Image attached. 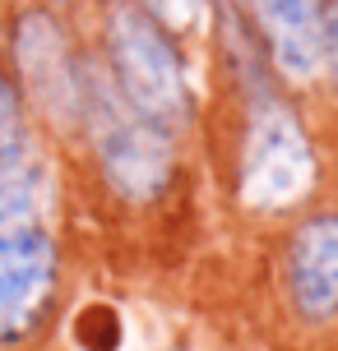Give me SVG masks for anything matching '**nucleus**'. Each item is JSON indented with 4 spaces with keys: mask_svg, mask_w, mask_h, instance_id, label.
Returning <instances> with one entry per match:
<instances>
[{
    "mask_svg": "<svg viewBox=\"0 0 338 351\" xmlns=\"http://www.w3.org/2000/svg\"><path fill=\"white\" fill-rule=\"evenodd\" d=\"M250 84V121L241 143V204L255 213H287L315 190V148L306 139L297 111L283 93L255 74Z\"/></svg>",
    "mask_w": 338,
    "mask_h": 351,
    "instance_id": "f03ea898",
    "label": "nucleus"
},
{
    "mask_svg": "<svg viewBox=\"0 0 338 351\" xmlns=\"http://www.w3.org/2000/svg\"><path fill=\"white\" fill-rule=\"evenodd\" d=\"M107 60L111 84L135 111L158 125H181L190 116V84L172 33L139 5H111L107 14Z\"/></svg>",
    "mask_w": 338,
    "mask_h": 351,
    "instance_id": "7ed1b4c3",
    "label": "nucleus"
},
{
    "mask_svg": "<svg viewBox=\"0 0 338 351\" xmlns=\"http://www.w3.org/2000/svg\"><path fill=\"white\" fill-rule=\"evenodd\" d=\"M42 167L33 158L19 88L0 74V217H37Z\"/></svg>",
    "mask_w": 338,
    "mask_h": 351,
    "instance_id": "6e6552de",
    "label": "nucleus"
},
{
    "mask_svg": "<svg viewBox=\"0 0 338 351\" xmlns=\"http://www.w3.org/2000/svg\"><path fill=\"white\" fill-rule=\"evenodd\" d=\"M10 51H14L19 79L33 106L56 130H74L79 125V56L70 47V33L60 28V19L47 10L19 14Z\"/></svg>",
    "mask_w": 338,
    "mask_h": 351,
    "instance_id": "39448f33",
    "label": "nucleus"
},
{
    "mask_svg": "<svg viewBox=\"0 0 338 351\" xmlns=\"http://www.w3.org/2000/svg\"><path fill=\"white\" fill-rule=\"evenodd\" d=\"M320 70L338 84V0H320Z\"/></svg>",
    "mask_w": 338,
    "mask_h": 351,
    "instance_id": "9d476101",
    "label": "nucleus"
},
{
    "mask_svg": "<svg viewBox=\"0 0 338 351\" xmlns=\"http://www.w3.org/2000/svg\"><path fill=\"white\" fill-rule=\"evenodd\" d=\"M144 14L158 19L167 33H199L204 28V14H209V0H144Z\"/></svg>",
    "mask_w": 338,
    "mask_h": 351,
    "instance_id": "1a4fd4ad",
    "label": "nucleus"
},
{
    "mask_svg": "<svg viewBox=\"0 0 338 351\" xmlns=\"http://www.w3.org/2000/svg\"><path fill=\"white\" fill-rule=\"evenodd\" d=\"M79 125L93 134L107 185L130 204H148L172 180V139L158 121L121 97L93 60H79Z\"/></svg>",
    "mask_w": 338,
    "mask_h": 351,
    "instance_id": "f257e3e1",
    "label": "nucleus"
},
{
    "mask_svg": "<svg viewBox=\"0 0 338 351\" xmlns=\"http://www.w3.org/2000/svg\"><path fill=\"white\" fill-rule=\"evenodd\" d=\"M287 291L311 324L338 315V213L306 217L287 245Z\"/></svg>",
    "mask_w": 338,
    "mask_h": 351,
    "instance_id": "423d86ee",
    "label": "nucleus"
},
{
    "mask_svg": "<svg viewBox=\"0 0 338 351\" xmlns=\"http://www.w3.org/2000/svg\"><path fill=\"white\" fill-rule=\"evenodd\" d=\"M273 70L292 84L320 74V0H250Z\"/></svg>",
    "mask_w": 338,
    "mask_h": 351,
    "instance_id": "0eeeda50",
    "label": "nucleus"
},
{
    "mask_svg": "<svg viewBox=\"0 0 338 351\" xmlns=\"http://www.w3.org/2000/svg\"><path fill=\"white\" fill-rule=\"evenodd\" d=\"M56 241L37 217H0V347L23 342L56 296Z\"/></svg>",
    "mask_w": 338,
    "mask_h": 351,
    "instance_id": "20e7f679",
    "label": "nucleus"
}]
</instances>
